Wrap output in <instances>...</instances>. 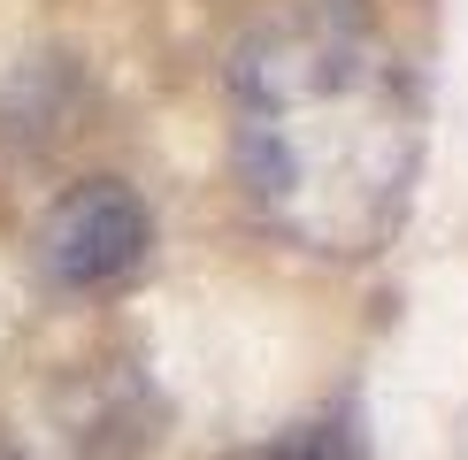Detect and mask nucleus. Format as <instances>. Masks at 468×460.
Here are the masks:
<instances>
[{"instance_id":"1","label":"nucleus","mask_w":468,"mask_h":460,"mask_svg":"<svg viewBox=\"0 0 468 460\" xmlns=\"http://www.w3.org/2000/svg\"><path fill=\"white\" fill-rule=\"evenodd\" d=\"M239 177L307 254H368L392 238L415 184L422 115L399 54L338 8H284L253 24L230 69Z\"/></svg>"},{"instance_id":"2","label":"nucleus","mask_w":468,"mask_h":460,"mask_svg":"<svg viewBox=\"0 0 468 460\" xmlns=\"http://www.w3.org/2000/svg\"><path fill=\"white\" fill-rule=\"evenodd\" d=\"M38 254H47V277L77 284V292H85V284L131 277V268L146 261V207H139V192L115 184V177L69 184L62 200H54V215H47Z\"/></svg>"},{"instance_id":"3","label":"nucleus","mask_w":468,"mask_h":460,"mask_svg":"<svg viewBox=\"0 0 468 460\" xmlns=\"http://www.w3.org/2000/svg\"><path fill=\"white\" fill-rule=\"evenodd\" d=\"M246 460H354V437H346L338 422H307V430H292L284 445L246 453Z\"/></svg>"}]
</instances>
